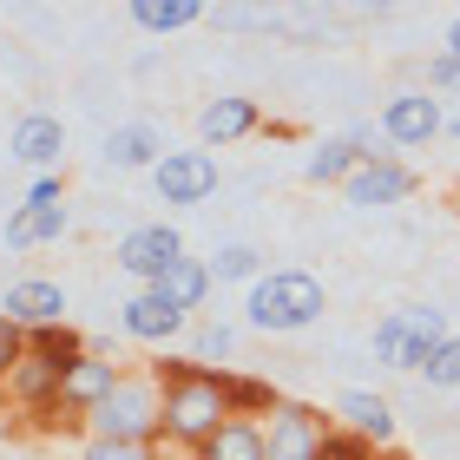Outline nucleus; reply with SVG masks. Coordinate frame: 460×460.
Segmentation results:
<instances>
[{"instance_id":"obj_1","label":"nucleus","mask_w":460,"mask_h":460,"mask_svg":"<svg viewBox=\"0 0 460 460\" xmlns=\"http://www.w3.org/2000/svg\"><path fill=\"white\" fill-rule=\"evenodd\" d=\"M224 421H230L224 368H204V362H172L164 368V434H172V441L204 447Z\"/></svg>"},{"instance_id":"obj_2","label":"nucleus","mask_w":460,"mask_h":460,"mask_svg":"<svg viewBox=\"0 0 460 460\" xmlns=\"http://www.w3.org/2000/svg\"><path fill=\"white\" fill-rule=\"evenodd\" d=\"M86 428H93V441H152L164 428V402L152 382H125L119 375V388L86 414Z\"/></svg>"},{"instance_id":"obj_3","label":"nucleus","mask_w":460,"mask_h":460,"mask_svg":"<svg viewBox=\"0 0 460 460\" xmlns=\"http://www.w3.org/2000/svg\"><path fill=\"white\" fill-rule=\"evenodd\" d=\"M323 316V283L303 270H277L250 289V323L257 329H309Z\"/></svg>"},{"instance_id":"obj_4","label":"nucleus","mask_w":460,"mask_h":460,"mask_svg":"<svg viewBox=\"0 0 460 460\" xmlns=\"http://www.w3.org/2000/svg\"><path fill=\"white\" fill-rule=\"evenodd\" d=\"M447 342L441 309H394V316L375 329V355L388 368H428V355Z\"/></svg>"},{"instance_id":"obj_5","label":"nucleus","mask_w":460,"mask_h":460,"mask_svg":"<svg viewBox=\"0 0 460 460\" xmlns=\"http://www.w3.org/2000/svg\"><path fill=\"white\" fill-rule=\"evenodd\" d=\"M158 191H164V204H204L217 191V158L211 152H164Z\"/></svg>"},{"instance_id":"obj_6","label":"nucleus","mask_w":460,"mask_h":460,"mask_svg":"<svg viewBox=\"0 0 460 460\" xmlns=\"http://www.w3.org/2000/svg\"><path fill=\"white\" fill-rule=\"evenodd\" d=\"M323 421L309 408H296V402H283L277 414H270V441H263V454L270 460H316L323 454Z\"/></svg>"},{"instance_id":"obj_7","label":"nucleus","mask_w":460,"mask_h":460,"mask_svg":"<svg viewBox=\"0 0 460 460\" xmlns=\"http://www.w3.org/2000/svg\"><path fill=\"white\" fill-rule=\"evenodd\" d=\"M178 257H184V243H178L172 224H145V230H132V237L119 243V263L132 270V277H145V283H158Z\"/></svg>"},{"instance_id":"obj_8","label":"nucleus","mask_w":460,"mask_h":460,"mask_svg":"<svg viewBox=\"0 0 460 460\" xmlns=\"http://www.w3.org/2000/svg\"><path fill=\"white\" fill-rule=\"evenodd\" d=\"M112 388H119L112 362H93V355H86V362H79V368L66 375V382H59V402H53V414H59V408H66V414H93V408L106 402Z\"/></svg>"},{"instance_id":"obj_9","label":"nucleus","mask_w":460,"mask_h":460,"mask_svg":"<svg viewBox=\"0 0 460 460\" xmlns=\"http://www.w3.org/2000/svg\"><path fill=\"white\" fill-rule=\"evenodd\" d=\"M382 125H388L394 145H428L434 132H441V106H434L428 93H408V99H394V106H388Z\"/></svg>"},{"instance_id":"obj_10","label":"nucleus","mask_w":460,"mask_h":460,"mask_svg":"<svg viewBox=\"0 0 460 460\" xmlns=\"http://www.w3.org/2000/svg\"><path fill=\"white\" fill-rule=\"evenodd\" d=\"M408 191H414V178L394 158H368L362 172L349 178V204H394V198H408Z\"/></svg>"},{"instance_id":"obj_11","label":"nucleus","mask_w":460,"mask_h":460,"mask_svg":"<svg viewBox=\"0 0 460 460\" xmlns=\"http://www.w3.org/2000/svg\"><path fill=\"white\" fill-rule=\"evenodd\" d=\"M59 309H66V289H59V283H13V289H7V323L53 329Z\"/></svg>"},{"instance_id":"obj_12","label":"nucleus","mask_w":460,"mask_h":460,"mask_svg":"<svg viewBox=\"0 0 460 460\" xmlns=\"http://www.w3.org/2000/svg\"><path fill=\"white\" fill-rule=\"evenodd\" d=\"M59 145H66V132H59V119H47V112H27L13 125V158L33 164V172H47L59 158Z\"/></svg>"},{"instance_id":"obj_13","label":"nucleus","mask_w":460,"mask_h":460,"mask_svg":"<svg viewBox=\"0 0 460 460\" xmlns=\"http://www.w3.org/2000/svg\"><path fill=\"white\" fill-rule=\"evenodd\" d=\"M204 289H211V270L191 263V257H178V263L152 283V296H158L164 309H178V316H184V309H198V303H204Z\"/></svg>"},{"instance_id":"obj_14","label":"nucleus","mask_w":460,"mask_h":460,"mask_svg":"<svg viewBox=\"0 0 460 460\" xmlns=\"http://www.w3.org/2000/svg\"><path fill=\"white\" fill-rule=\"evenodd\" d=\"M342 421L355 428V441H388V434H394L388 402H382V394H368V388H349L342 394Z\"/></svg>"},{"instance_id":"obj_15","label":"nucleus","mask_w":460,"mask_h":460,"mask_svg":"<svg viewBox=\"0 0 460 460\" xmlns=\"http://www.w3.org/2000/svg\"><path fill=\"white\" fill-rule=\"evenodd\" d=\"M66 230V204H20V211L7 217V243L27 250V243H47Z\"/></svg>"},{"instance_id":"obj_16","label":"nucleus","mask_w":460,"mask_h":460,"mask_svg":"<svg viewBox=\"0 0 460 460\" xmlns=\"http://www.w3.org/2000/svg\"><path fill=\"white\" fill-rule=\"evenodd\" d=\"M164 138L152 132V125H119V132L106 138V158L119 164V172H138V164H164Z\"/></svg>"},{"instance_id":"obj_17","label":"nucleus","mask_w":460,"mask_h":460,"mask_svg":"<svg viewBox=\"0 0 460 460\" xmlns=\"http://www.w3.org/2000/svg\"><path fill=\"white\" fill-rule=\"evenodd\" d=\"M27 355L47 362V368H59V375H73L79 362H86V342H79L66 323H53V329H33V336H27Z\"/></svg>"},{"instance_id":"obj_18","label":"nucleus","mask_w":460,"mask_h":460,"mask_svg":"<svg viewBox=\"0 0 460 460\" xmlns=\"http://www.w3.org/2000/svg\"><path fill=\"white\" fill-rule=\"evenodd\" d=\"M178 309H164L152 289H145V296H132L125 303V336H138V342H164V336H178Z\"/></svg>"},{"instance_id":"obj_19","label":"nucleus","mask_w":460,"mask_h":460,"mask_svg":"<svg viewBox=\"0 0 460 460\" xmlns=\"http://www.w3.org/2000/svg\"><path fill=\"white\" fill-rule=\"evenodd\" d=\"M198 460H270V454H263V434L250 421H224L211 441L198 447Z\"/></svg>"},{"instance_id":"obj_20","label":"nucleus","mask_w":460,"mask_h":460,"mask_svg":"<svg viewBox=\"0 0 460 460\" xmlns=\"http://www.w3.org/2000/svg\"><path fill=\"white\" fill-rule=\"evenodd\" d=\"M250 125H257V106H250V99H217V106H204L198 132L211 138V145H224V138H243Z\"/></svg>"},{"instance_id":"obj_21","label":"nucleus","mask_w":460,"mask_h":460,"mask_svg":"<svg viewBox=\"0 0 460 460\" xmlns=\"http://www.w3.org/2000/svg\"><path fill=\"white\" fill-rule=\"evenodd\" d=\"M362 164H368L362 138H336V145H323V152L309 158V178H316V184H336V178H355Z\"/></svg>"},{"instance_id":"obj_22","label":"nucleus","mask_w":460,"mask_h":460,"mask_svg":"<svg viewBox=\"0 0 460 460\" xmlns=\"http://www.w3.org/2000/svg\"><path fill=\"white\" fill-rule=\"evenodd\" d=\"M132 20L145 33H178V27H191V20H198V0H138Z\"/></svg>"},{"instance_id":"obj_23","label":"nucleus","mask_w":460,"mask_h":460,"mask_svg":"<svg viewBox=\"0 0 460 460\" xmlns=\"http://www.w3.org/2000/svg\"><path fill=\"white\" fill-rule=\"evenodd\" d=\"M224 402H230V414H263V408H283V402H277V388H270V382H250V375H224Z\"/></svg>"},{"instance_id":"obj_24","label":"nucleus","mask_w":460,"mask_h":460,"mask_svg":"<svg viewBox=\"0 0 460 460\" xmlns=\"http://www.w3.org/2000/svg\"><path fill=\"white\" fill-rule=\"evenodd\" d=\"M421 375H428V382H434V388H460V336H447L441 349H434Z\"/></svg>"},{"instance_id":"obj_25","label":"nucleus","mask_w":460,"mask_h":460,"mask_svg":"<svg viewBox=\"0 0 460 460\" xmlns=\"http://www.w3.org/2000/svg\"><path fill=\"white\" fill-rule=\"evenodd\" d=\"M211 277H257V250H250V243H230V250H217Z\"/></svg>"},{"instance_id":"obj_26","label":"nucleus","mask_w":460,"mask_h":460,"mask_svg":"<svg viewBox=\"0 0 460 460\" xmlns=\"http://www.w3.org/2000/svg\"><path fill=\"white\" fill-rule=\"evenodd\" d=\"M27 362V336H20V323H7L0 316V382H7V375Z\"/></svg>"},{"instance_id":"obj_27","label":"nucleus","mask_w":460,"mask_h":460,"mask_svg":"<svg viewBox=\"0 0 460 460\" xmlns=\"http://www.w3.org/2000/svg\"><path fill=\"white\" fill-rule=\"evenodd\" d=\"M86 460H152V441H93Z\"/></svg>"},{"instance_id":"obj_28","label":"nucleus","mask_w":460,"mask_h":460,"mask_svg":"<svg viewBox=\"0 0 460 460\" xmlns=\"http://www.w3.org/2000/svg\"><path fill=\"white\" fill-rule=\"evenodd\" d=\"M316 460H368V447L362 441H355V434H329V441H323V454Z\"/></svg>"},{"instance_id":"obj_29","label":"nucleus","mask_w":460,"mask_h":460,"mask_svg":"<svg viewBox=\"0 0 460 460\" xmlns=\"http://www.w3.org/2000/svg\"><path fill=\"white\" fill-rule=\"evenodd\" d=\"M217 355H230V329H224V323L198 336V362H217Z\"/></svg>"},{"instance_id":"obj_30","label":"nucleus","mask_w":460,"mask_h":460,"mask_svg":"<svg viewBox=\"0 0 460 460\" xmlns=\"http://www.w3.org/2000/svg\"><path fill=\"white\" fill-rule=\"evenodd\" d=\"M428 79H434V86H460V59H454V53H447V59H434Z\"/></svg>"},{"instance_id":"obj_31","label":"nucleus","mask_w":460,"mask_h":460,"mask_svg":"<svg viewBox=\"0 0 460 460\" xmlns=\"http://www.w3.org/2000/svg\"><path fill=\"white\" fill-rule=\"evenodd\" d=\"M27 204H59V178L40 172V178H33V191H27Z\"/></svg>"},{"instance_id":"obj_32","label":"nucleus","mask_w":460,"mask_h":460,"mask_svg":"<svg viewBox=\"0 0 460 460\" xmlns=\"http://www.w3.org/2000/svg\"><path fill=\"white\" fill-rule=\"evenodd\" d=\"M447 47H454V59H460V13H454V27H447Z\"/></svg>"},{"instance_id":"obj_33","label":"nucleus","mask_w":460,"mask_h":460,"mask_svg":"<svg viewBox=\"0 0 460 460\" xmlns=\"http://www.w3.org/2000/svg\"><path fill=\"white\" fill-rule=\"evenodd\" d=\"M447 132H454V138H460V112H454V119H447Z\"/></svg>"}]
</instances>
